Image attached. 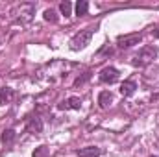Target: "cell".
I'll return each mask as SVG.
<instances>
[{
    "mask_svg": "<svg viewBox=\"0 0 159 157\" xmlns=\"http://www.w3.org/2000/svg\"><path fill=\"white\" fill-rule=\"evenodd\" d=\"M11 15H13V20L19 22V24H26L32 20V17L35 15V4L32 2H22L19 6H15L11 9Z\"/></svg>",
    "mask_w": 159,
    "mask_h": 157,
    "instance_id": "obj_1",
    "label": "cell"
},
{
    "mask_svg": "<svg viewBox=\"0 0 159 157\" xmlns=\"http://www.w3.org/2000/svg\"><path fill=\"white\" fill-rule=\"evenodd\" d=\"M156 57H157V48H156V46H143L141 52L135 56L133 65H135V67H144V65L152 63Z\"/></svg>",
    "mask_w": 159,
    "mask_h": 157,
    "instance_id": "obj_2",
    "label": "cell"
},
{
    "mask_svg": "<svg viewBox=\"0 0 159 157\" xmlns=\"http://www.w3.org/2000/svg\"><path fill=\"white\" fill-rule=\"evenodd\" d=\"M91 39H93V28H85V30H81L80 34H76L72 37L70 46H72V50H83L91 43Z\"/></svg>",
    "mask_w": 159,
    "mask_h": 157,
    "instance_id": "obj_3",
    "label": "cell"
},
{
    "mask_svg": "<svg viewBox=\"0 0 159 157\" xmlns=\"http://www.w3.org/2000/svg\"><path fill=\"white\" fill-rule=\"evenodd\" d=\"M143 41V35L141 34H129V35H120L119 37V46L120 48H131L135 44H139Z\"/></svg>",
    "mask_w": 159,
    "mask_h": 157,
    "instance_id": "obj_4",
    "label": "cell"
},
{
    "mask_svg": "<svg viewBox=\"0 0 159 157\" xmlns=\"http://www.w3.org/2000/svg\"><path fill=\"white\" fill-rule=\"evenodd\" d=\"M98 78H100L102 83H109V85H111V83H115V81L119 79V70H117L115 67H106V69L100 70V76H98Z\"/></svg>",
    "mask_w": 159,
    "mask_h": 157,
    "instance_id": "obj_5",
    "label": "cell"
},
{
    "mask_svg": "<svg viewBox=\"0 0 159 157\" xmlns=\"http://www.w3.org/2000/svg\"><path fill=\"white\" fill-rule=\"evenodd\" d=\"M98 104H100L102 109L111 107V104H113V94H111L109 91H102V92L98 94Z\"/></svg>",
    "mask_w": 159,
    "mask_h": 157,
    "instance_id": "obj_6",
    "label": "cell"
},
{
    "mask_svg": "<svg viewBox=\"0 0 159 157\" xmlns=\"http://www.w3.org/2000/svg\"><path fill=\"white\" fill-rule=\"evenodd\" d=\"M57 107H59V109H80V107H81V100H80L78 96H70L69 100L61 102Z\"/></svg>",
    "mask_w": 159,
    "mask_h": 157,
    "instance_id": "obj_7",
    "label": "cell"
},
{
    "mask_svg": "<svg viewBox=\"0 0 159 157\" xmlns=\"http://www.w3.org/2000/svg\"><path fill=\"white\" fill-rule=\"evenodd\" d=\"M135 89H137V83H135L133 79H126V81L120 85V94H122V96H131V94L135 92Z\"/></svg>",
    "mask_w": 159,
    "mask_h": 157,
    "instance_id": "obj_8",
    "label": "cell"
},
{
    "mask_svg": "<svg viewBox=\"0 0 159 157\" xmlns=\"http://www.w3.org/2000/svg\"><path fill=\"white\" fill-rule=\"evenodd\" d=\"M76 154H78V157H98L102 152L98 146H87V148H80Z\"/></svg>",
    "mask_w": 159,
    "mask_h": 157,
    "instance_id": "obj_9",
    "label": "cell"
},
{
    "mask_svg": "<svg viewBox=\"0 0 159 157\" xmlns=\"http://www.w3.org/2000/svg\"><path fill=\"white\" fill-rule=\"evenodd\" d=\"M13 100V89L9 87H2L0 89V105H6Z\"/></svg>",
    "mask_w": 159,
    "mask_h": 157,
    "instance_id": "obj_10",
    "label": "cell"
},
{
    "mask_svg": "<svg viewBox=\"0 0 159 157\" xmlns=\"http://www.w3.org/2000/svg\"><path fill=\"white\" fill-rule=\"evenodd\" d=\"M28 131L30 133H41L43 131V122H41V118H30V122H28Z\"/></svg>",
    "mask_w": 159,
    "mask_h": 157,
    "instance_id": "obj_11",
    "label": "cell"
},
{
    "mask_svg": "<svg viewBox=\"0 0 159 157\" xmlns=\"http://www.w3.org/2000/svg\"><path fill=\"white\" fill-rule=\"evenodd\" d=\"M15 131L13 129H4L2 131V137H0V141H2V144H6V146H9V144H13V141H15Z\"/></svg>",
    "mask_w": 159,
    "mask_h": 157,
    "instance_id": "obj_12",
    "label": "cell"
},
{
    "mask_svg": "<svg viewBox=\"0 0 159 157\" xmlns=\"http://www.w3.org/2000/svg\"><path fill=\"white\" fill-rule=\"evenodd\" d=\"M87 11H89V2H87V0H80L78 4H76V15H78V17L87 15Z\"/></svg>",
    "mask_w": 159,
    "mask_h": 157,
    "instance_id": "obj_13",
    "label": "cell"
},
{
    "mask_svg": "<svg viewBox=\"0 0 159 157\" xmlns=\"http://www.w3.org/2000/svg\"><path fill=\"white\" fill-rule=\"evenodd\" d=\"M43 17H44V20L46 22H57V13L54 11V9H44V13H43Z\"/></svg>",
    "mask_w": 159,
    "mask_h": 157,
    "instance_id": "obj_14",
    "label": "cell"
},
{
    "mask_svg": "<svg viewBox=\"0 0 159 157\" xmlns=\"http://www.w3.org/2000/svg\"><path fill=\"white\" fill-rule=\"evenodd\" d=\"M32 157H50V150H48L46 146H39V148L34 150Z\"/></svg>",
    "mask_w": 159,
    "mask_h": 157,
    "instance_id": "obj_15",
    "label": "cell"
},
{
    "mask_svg": "<svg viewBox=\"0 0 159 157\" xmlns=\"http://www.w3.org/2000/svg\"><path fill=\"white\" fill-rule=\"evenodd\" d=\"M59 9H61V13L67 17V15L72 13V4H70V2H61V4H59Z\"/></svg>",
    "mask_w": 159,
    "mask_h": 157,
    "instance_id": "obj_16",
    "label": "cell"
},
{
    "mask_svg": "<svg viewBox=\"0 0 159 157\" xmlns=\"http://www.w3.org/2000/svg\"><path fill=\"white\" fill-rule=\"evenodd\" d=\"M152 35H154V37H159V26L156 30H152Z\"/></svg>",
    "mask_w": 159,
    "mask_h": 157,
    "instance_id": "obj_17",
    "label": "cell"
},
{
    "mask_svg": "<svg viewBox=\"0 0 159 157\" xmlns=\"http://www.w3.org/2000/svg\"><path fill=\"white\" fill-rule=\"evenodd\" d=\"M150 157H157V155H150Z\"/></svg>",
    "mask_w": 159,
    "mask_h": 157,
    "instance_id": "obj_18",
    "label": "cell"
}]
</instances>
